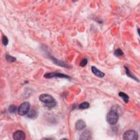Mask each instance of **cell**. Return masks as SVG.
<instances>
[{
  "label": "cell",
  "mask_w": 140,
  "mask_h": 140,
  "mask_svg": "<svg viewBox=\"0 0 140 140\" xmlns=\"http://www.w3.org/2000/svg\"><path fill=\"white\" fill-rule=\"evenodd\" d=\"M2 40V43L4 46H7L8 43V40L7 37L6 36H3Z\"/></svg>",
  "instance_id": "cell-19"
},
{
  "label": "cell",
  "mask_w": 140,
  "mask_h": 140,
  "mask_svg": "<svg viewBox=\"0 0 140 140\" xmlns=\"http://www.w3.org/2000/svg\"><path fill=\"white\" fill-rule=\"evenodd\" d=\"M90 107V104L88 102H83L82 104H80L78 106L79 109L81 110H85V109H87Z\"/></svg>",
  "instance_id": "cell-12"
},
{
  "label": "cell",
  "mask_w": 140,
  "mask_h": 140,
  "mask_svg": "<svg viewBox=\"0 0 140 140\" xmlns=\"http://www.w3.org/2000/svg\"><path fill=\"white\" fill-rule=\"evenodd\" d=\"M44 77L46 78H70L69 76L65 74L56 73V72H51V73H46L44 76Z\"/></svg>",
  "instance_id": "cell-5"
},
{
  "label": "cell",
  "mask_w": 140,
  "mask_h": 140,
  "mask_svg": "<svg viewBox=\"0 0 140 140\" xmlns=\"http://www.w3.org/2000/svg\"><path fill=\"white\" fill-rule=\"evenodd\" d=\"M75 126L78 130H82L86 127V124L83 120H79L76 122Z\"/></svg>",
  "instance_id": "cell-8"
},
{
  "label": "cell",
  "mask_w": 140,
  "mask_h": 140,
  "mask_svg": "<svg viewBox=\"0 0 140 140\" xmlns=\"http://www.w3.org/2000/svg\"><path fill=\"white\" fill-rule=\"evenodd\" d=\"M13 137L15 140H24L26 139V135L23 131L18 130L13 133Z\"/></svg>",
  "instance_id": "cell-6"
},
{
  "label": "cell",
  "mask_w": 140,
  "mask_h": 140,
  "mask_svg": "<svg viewBox=\"0 0 140 140\" xmlns=\"http://www.w3.org/2000/svg\"><path fill=\"white\" fill-rule=\"evenodd\" d=\"M39 100L43 102L48 108H53L56 106L57 102L54 98L49 94H42L39 97Z\"/></svg>",
  "instance_id": "cell-1"
},
{
  "label": "cell",
  "mask_w": 140,
  "mask_h": 140,
  "mask_svg": "<svg viewBox=\"0 0 140 140\" xmlns=\"http://www.w3.org/2000/svg\"><path fill=\"white\" fill-rule=\"evenodd\" d=\"M18 110L17 107H16V106H15V105H11V106H10L9 107H8V111L10 113H15L16 110Z\"/></svg>",
  "instance_id": "cell-16"
},
{
  "label": "cell",
  "mask_w": 140,
  "mask_h": 140,
  "mask_svg": "<svg viewBox=\"0 0 140 140\" xmlns=\"http://www.w3.org/2000/svg\"><path fill=\"white\" fill-rule=\"evenodd\" d=\"M6 59L7 61H9V62H15L16 61V58L15 57H13L11 56V55L7 54L6 55Z\"/></svg>",
  "instance_id": "cell-15"
},
{
  "label": "cell",
  "mask_w": 140,
  "mask_h": 140,
  "mask_svg": "<svg viewBox=\"0 0 140 140\" xmlns=\"http://www.w3.org/2000/svg\"><path fill=\"white\" fill-rule=\"evenodd\" d=\"M88 62V61L87 59H85V58L83 59L81 61V63H80L79 65L81 66V67H84V66H85L86 65H87Z\"/></svg>",
  "instance_id": "cell-18"
},
{
  "label": "cell",
  "mask_w": 140,
  "mask_h": 140,
  "mask_svg": "<svg viewBox=\"0 0 140 140\" xmlns=\"http://www.w3.org/2000/svg\"><path fill=\"white\" fill-rule=\"evenodd\" d=\"M27 116L30 118H34L37 116V112L36 110H32L31 111H29L27 114Z\"/></svg>",
  "instance_id": "cell-11"
},
{
  "label": "cell",
  "mask_w": 140,
  "mask_h": 140,
  "mask_svg": "<svg viewBox=\"0 0 140 140\" xmlns=\"http://www.w3.org/2000/svg\"><path fill=\"white\" fill-rule=\"evenodd\" d=\"M123 139L125 140H137L139 139V135L136 131L129 130L124 133Z\"/></svg>",
  "instance_id": "cell-3"
},
{
  "label": "cell",
  "mask_w": 140,
  "mask_h": 140,
  "mask_svg": "<svg viewBox=\"0 0 140 140\" xmlns=\"http://www.w3.org/2000/svg\"><path fill=\"white\" fill-rule=\"evenodd\" d=\"M91 69L92 72L95 75L98 76V77L102 78V77H104L105 75V74L104 72L100 71L99 70L97 69V68L95 67V66H92L91 68Z\"/></svg>",
  "instance_id": "cell-9"
},
{
  "label": "cell",
  "mask_w": 140,
  "mask_h": 140,
  "mask_svg": "<svg viewBox=\"0 0 140 140\" xmlns=\"http://www.w3.org/2000/svg\"><path fill=\"white\" fill-rule=\"evenodd\" d=\"M119 119V114L116 111L111 110L107 115V121L108 124L114 125L116 124Z\"/></svg>",
  "instance_id": "cell-2"
},
{
  "label": "cell",
  "mask_w": 140,
  "mask_h": 140,
  "mask_svg": "<svg viewBox=\"0 0 140 140\" xmlns=\"http://www.w3.org/2000/svg\"><path fill=\"white\" fill-rule=\"evenodd\" d=\"M114 55H116V56L117 57H119V56H122L123 55V51L121 50L120 48H118L116 49V50L114 51Z\"/></svg>",
  "instance_id": "cell-17"
},
{
  "label": "cell",
  "mask_w": 140,
  "mask_h": 140,
  "mask_svg": "<svg viewBox=\"0 0 140 140\" xmlns=\"http://www.w3.org/2000/svg\"><path fill=\"white\" fill-rule=\"evenodd\" d=\"M92 133L89 130H85L82 133L80 137V140H89L91 139Z\"/></svg>",
  "instance_id": "cell-7"
},
{
  "label": "cell",
  "mask_w": 140,
  "mask_h": 140,
  "mask_svg": "<svg viewBox=\"0 0 140 140\" xmlns=\"http://www.w3.org/2000/svg\"><path fill=\"white\" fill-rule=\"evenodd\" d=\"M125 71H126V73L127 76H128L129 77L131 78L132 79H133L134 80H135V81H137L139 82V80H137V78L130 73V72L128 68L126 67H125Z\"/></svg>",
  "instance_id": "cell-14"
},
{
  "label": "cell",
  "mask_w": 140,
  "mask_h": 140,
  "mask_svg": "<svg viewBox=\"0 0 140 140\" xmlns=\"http://www.w3.org/2000/svg\"><path fill=\"white\" fill-rule=\"evenodd\" d=\"M53 61H54V62L56 63V65H59V66H62V67H67L68 66L66 65V64H65V63L63 62L62 61H59L58 60H56V59L55 58H53Z\"/></svg>",
  "instance_id": "cell-13"
},
{
  "label": "cell",
  "mask_w": 140,
  "mask_h": 140,
  "mask_svg": "<svg viewBox=\"0 0 140 140\" xmlns=\"http://www.w3.org/2000/svg\"><path fill=\"white\" fill-rule=\"evenodd\" d=\"M118 95H119V96H120L121 98H122L123 101L126 103V104L128 103L129 100V97L127 94H126L123 92H119Z\"/></svg>",
  "instance_id": "cell-10"
},
{
  "label": "cell",
  "mask_w": 140,
  "mask_h": 140,
  "mask_svg": "<svg viewBox=\"0 0 140 140\" xmlns=\"http://www.w3.org/2000/svg\"><path fill=\"white\" fill-rule=\"evenodd\" d=\"M30 108V105L28 102L22 103L18 108V113L20 116H23L27 114L29 112Z\"/></svg>",
  "instance_id": "cell-4"
}]
</instances>
